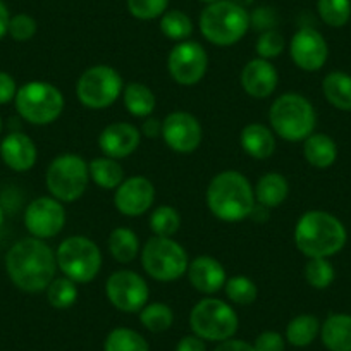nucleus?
<instances>
[{
	"instance_id": "46",
	"label": "nucleus",
	"mask_w": 351,
	"mask_h": 351,
	"mask_svg": "<svg viewBox=\"0 0 351 351\" xmlns=\"http://www.w3.org/2000/svg\"><path fill=\"white\" fill-rule=\"evenodd\" d=\"M214 351H255V348H253L252 343H246V341L243 339H234V337H231V339L217 343Z\"/></svg>"
},
{
	"instance_id": "14",
	"label": "nucleus",
	"mask_w": 351,
	"mask_h": 351,
	"mask_svg": "<svg viewBox=\"0 0 351 351\" xmlns=\"http://www.w3.org/2000/svg\"><path fill=\"white\" fill-rule=\"evenodd\" d=\"M66 226V208L62 202L53 197L35 198L25 210V228L29 236L50 239L60 234Z\"/></svg>"
},
{
	"instance_id": "49",
	"label": "nucleus",
	"mask_w": 351,
	"mask_h": 351,
	"mask_svg": "<svg viewBox=\"0 0 351 351\" xmlns=\"http://www.w3.org/2000/svg\"><path fill=\"white\" fill-rule=\"evenodd\" d=\"M232 2H234V4H238V5H241V8H248V5H252L253 2H255V0H232Z\"/></svg>"
},
{
	"instance_id": "23",
	"label": "nucleus",
	"mask_w": 351,
	"mask_h": 351,
	"mask_svg": "<svg viewBox=\"0 0 351 351\" xmlns=\"http://www.w3.org/2000/svg\"><path fill=\"white\" fill-rule=\"evenodd\" d=\"M320 339L329 351H351V315L332 313L320 324Z\"/></svg>"
},
{
	"instance_id": "9",
	"label": "nucleus",
	"mask_w": 351,
	"mask_h": 351,
	"mask_svg": "<svg viewBox=\"0 0 351 351\" xmlns=\"http://www.w3.org/2000/svg\"><path fill=\"white\" fill-rule=\"evenodd\" d=\"M90 183L88 162L76 154H64L53 158L47 167L45 184L50 197L62 204L80 200Z\"/></svg>"
},
{
	"instance_id": "16",
	"label": "nucleus",
	"mask_w": 351,
	"mask_h": 351,
	"mask_svg": "<svg viewBox=\"0 0 351 351\" xmlns=\"http://www.w3.org/2000/svg\"><path fill=\"white\" fill-rule=\"evenodd\" d=\"M289 56L296 67L306 73H315L326 66L329 59V45L322 33L317 32L315 28L305 26L293 35L289 42Z\"/></svg>"
},
{
	"instance_id": "18",
	"label": "nucleus",
	"mask_w": 351,
	"mask_h": 351,
	"mask_svg": "<svg viewBox=\"0 0 351 351\" xmlns=\"http://www.w3.org/2000/svg\"><path fill=\"white\" fill-rule=\"evenodd\" d=\"M141 143V131L131 123H112L104 128L99 136V147L106 157L121 158L130 157L138 150Z\"/></svg>"
},
{
	"instance_id": "35",
	"label": "nucleus",
	"mask_w": 351,
	"mask_h": 351,
	"mask_svg": "<svg viewBox=\"0 0 351 351\" xmlns=\"http://www.w3.org/2000/svg\"><path fill=\"white\" fill-rule=\"evenodd\" d=\"M181 228V215L171 205H160L150 215V229L154 236L172 238Z\"/></svg>"
},
{
	"instance_id": "29",
	"label": "nucleus",
	"mask_w": 351,
	"mask_h": 351,
	"mask_svg": "<svg viewBox=\"0 0 351 351\" xmlns=\"http://www.w3.org/2000/svg\"><path fill=\"white\" fill-rule=\"evenodd\" d=\"M320 336V322L315 315L302 313L289 320L286 327V343L295 348H306Z\"/></svg>"
},
{
	"instance_id": "26",
	"label": "nucleus",
	"mask_w": 351,
	"mask_h": 351,
	"mask_svg": "<svg viewBox=\"0 0 351 351\" xmlns=\"http://www.w3.org/2000/svg\"><path fill=\"white\" fill-rule=\"evenodd\" d=\"M322 93L334 109L351 112V74L344 71L329 73L322 80Z\"/></svg>"
},
{
	"instance_id": "37",
	"label": "nucleus",
	"mask_w": 351,
	"mask_h": 351,
	"mask_svg": "<svg viewBox=\"0 0 351 351\" xmlns=\"http://www.w3.org/2000/svg\"><path fill=\"white\" fill-rule=\"evenodd\" d=\"M226 296L231 300L234 305H252L258 296V288L255 282L245 276H234V278L228 279L224 286Z\"/></svg>"
},
{
	"instance_id": "22",
	"label": "nucleus",
	"mask_w": 351,
	"mask_h": 351,
	"mask_svg": "<svg viewBox=\"0 0 351 351\" xmlns=\"http://www.w3.org/2000/svg\"><path fill=\"white\" fill-rule=\"evenodd\" d=\"M239 143L245 154L256 160H265L276 152V134L265 124L252 123L245 126L239 134Z\"/></svg>"
},
{
	"instance_id": "4",
	"label": "nucleus",
	"mask_w": 351,
	"mask_h": 351,
	"mask_svg": "<svg viewBox=\"0 0 351 351\" xmlns=\"http://www.w3.org/2000/svg\"><path fill=\"white\" fill-rule=\"evenodd\" d=\"M269 123L274 134L286 141H305L315 131L317 112L312 102L300 93L278 97L269 110Z\"/></svg>"
},
{
	"instance_id": "24",
	"label": "nucleus",
	"mask_w": 351,
	"mask_h": 351,
	"mask_svg": "<svg viewBox=\"0 0 351 351\" xmlns=\"http://www.w3.org/2000/svg\"><path fill=\"white\" fill-rule=\"evenodd\" d=\"M253 191H255L256 204L267 208H278L288 198L289 184L285 176L279 174V172H265L256 181Z\"/></svg>"
},
{
	"instance_id": "6",
	"label": "nucleus",
	"mask_w": 351,
	"mask_h": 351,
	"mask_svg": "<svg viewBox=\"0 0 351 351\" xmlns=\"http://www.w3.org/2000/svg\"><path fill=\"white\" fill-rule=\"evenodd\" d=\"M19 117L33 126H47L62 116L64 95L59 88L47 81H29L18 88L14 99Z\"/></svg>"
},
{
	"instance_id": "25",
	"label": "nucleus",
	"mask_w": 351,
	"mask_h": 351,
	"mask_svg": "<svg viewBox=\"0 0 351 351\" xmlns=\"http://www.w3.org/2000/svg\"><path fill=\"white\" fill-rule=\"evenodd\" d=\"M303 155L312 167L327 169L337 160V145L329 134L312 133L303 141Z\"/></svg>"
},
{
	"instance_id": "50",
	"label": "nucleus",
	"mask_w": 351,
	"mask_h": 351,
	"mask_svg": "<svg viewBox=\"0 0 351 351\" xmlns=\"http://www.w3.org/2000/svg\"><path fill=\"white\" fill-rule=\"evenodd\" d=\"M4 219H5V212H4V207H2V204H0V228H2V224H4Z\"/></svg>"
},
{
	"instance_id": "38",
	"label": "nucleus",
	"mask_w": 351,
	"mask_h": 351,
	"mask_svg": "<svg viewBox=\"0 0 351 351\" xmlns=\"http://www.w3.org/2000/svg\"><path fill=\"white\" fill-rule=\"evenodd\" d=\"M336 278L329 258H308L305 265V279L313 289H327Z\"/></svg>"
},
{
	"instance_id": "48",
	"label": "nucleus",
	"mask_w": 351,
	"mask_h": 351,
	"mask_svg": "<svg viewBox=\"0 0 351 351\" xmlns=\"http://www.w3.org/2000/svg\"><path fill=\"white\" fill-rule=\"evenodd\" d=\"M9 21H11V12H9V9H8V5H5L4 0H0V40L8 35Z\"/></svg>"
},
{
	"instance_id": "43",
	"label": "nucleus",
	"mask_w": 351,
	"mask_h": 351,
	"mask_svg": "<svg viewBox=\"0 0 351 351\" xmlns=\"http://www.w3.org/2000/svg\"><path fill=\"white\" fill-rule=\"evenodd\" d=\"M253 348L255 351H285L286 337L278 330H263L253 341Z\"/></svg>"
},
{
	"instance_id": "41",
	"label": "nucleus",
	"mask_w": 351,
	"mask_h": 351,
	"mask_svg": "<svg viewBox=\"0 0 351 351\" xmlns=\"http://www.w3.org/2000/svg\"><path fill=\"white\" fill-rule=\"evenodd\" d=\"M36 32H38V23L33 16L25 14V12L11 16L8 35L14 42H29L36 35Z\"/></svg>"
},
{
	"instance_id": "39",
	"label": "nucleus",
	"mask_w": 351,
	"mask_h": 351,
	"mask_svg": "<svg viewBox=\"0 0 351 351\" xmlns=\"http://www.w3.org/2000/svg\"><path fill=\"white\" fill-rule=\"evenodd\" d=\"M286 49V40L278 29H269V32L260 33L258 40L255 43V50L260 59L271 60L281 56Z\"/></svg>"
},
{
	"instance_id": "7",
	"label": "nucleus",
	"mask_w": 351,
	"mask_h": 351,
	"mask_svg": "<svg viewBox=\"0 0 351 351\" xmlns=\"http://www.w3.org/2000/svg\"><path fill=\"white\" fill-rule=\"evenodd\" d=\"M57 269L64 278L76 285H86L99 276L102 269V252L93 239L86 236H69L56 252Z\"/></svg>"
},
{
	"instance_id": "32",
	"label": "nucleus",
	"mask_w": 351,
	"mask_h": 351,
	"mask_svg": "<svg viewBox=\"0 0 351 351\" xmlns=\"http://www.w3.org/2000/svg\"><path fill=\"white\" fill-rule=\"evenodd\" d=\"M140 322L147 330L154 334L165 332L174 324V312L165 303H147L140 310Z\"/></svg>"
},
{
	"instance_id": "28",
	"label": "nucleus",
	"mask_w": 351,
	"mask_h": 351,
	"mask_svg": "<svg viewBox=\"0 0 351 351\" xmlns=\"http://www.w3.org/2000/svg\"><path fill=\"white\" fill-rule=\"evenodd\" d=\"M123 102L131 116L143 117V119L150 117L155 110V106H157L154 92L143 83L128 84L123 90Z\"/></svg>"
},
{
	"instance_id": "3",
	"label": "nucleus",
	"mask_w": 351,
	"mask_h": 351,
	"mask_svg": "<svg viewBox=\"0 0 351 351\" xmlns=\"http://www.w3.org/2000/svg\"><path fill=\"white\" fill-rule=\"evenodd\" d=\"M207 205L214 217L222 222H241L255 207V191L238 171H222L212 178L207 188Z\"/></svg>"
},
{
	"instance_id": "36",
	"label": "nucleus",
	"mask_w": 351,
	"mask_h": 351,
	"mask_svg": "<svg viewBox=\"0 0 351 351\" xmlns=\"http://www.w3.org/2000/svg\"><path fill=\"white\" fill-rule=\"evenodd\" d=\"M320 19L330 28H343L351 19V0H317Z\"/></svg>"
},
{
	"instance_id": "52",
	"label": "nucleus",
	"mask_w": 351,
	"mask_h": 351,
	"mask_svg": "<svg viewBox=\"0 0 351 351\" xmlns=\"http://www.w3.org/2000/svg\"><path fill=\"white\" fill-rule=\"evenodd\" d=\"M2 130H4V121H2V117H0V134H2Z\"/></svg>"
},
{
	"instance_id": "20",
	"label": "nucleus",
	"mask_w": 351,
	"mask_h": 351,
	"mask_svg": "<svg viewBox=\"0 0 351 351\" xmlns=\"http://www.w3.org/2000/svg\"><path fill=\"white\" fill-rule=\"evenodd\" d=\"M0 158L11 171L26 172L35 167L38 148L23 131H11L0 141Z\"/></svg>"
},
{
	"instance_id": "2",
	"label": "nucleus",
	"mask_w": 351,
	"mask_h": 351,
	"mask_svg": "<svg viewBox=\"0 0 351 351\" xmlns=\"http://www.w3.org/2000/svg\"><path fill=\"white\" fill-rule=\"evenodd\" d=\"M346 228L336 215L308 210L295 226V245L308 258H329L344 248Z\"/></svg>"
},
{
	"instance_id": "30",
	"label": "nucleus",
	"mask_w": 351,
	"mask_h": 351,
	"mask_svg": "<svg viewBox=\"0 0 351 351\" xmlns=\"http://www.w3.org/2000/svg\"><path fill=\"white\" fill-rule=\"evenodd\" d=\"M107 245L110 255L119 263H131L140 253V239L130 228H116L110 231Z\"/></svg>"
},
{
	"instance_id": "13",
	"label": "nucleus",
	"mask_w": 351,
	"mask_h": 351,
	"mask_svg": "<svg viewBox=\"0 0 351 351\" xmlns=\"http://www.w3.org/2000/svg\"><path fill=\"white\" fill-rule=\"evenodd\" d=\"M107 300L124 313H140L150 298V288L143 276L134 271H116L106 282Z\"/></svg>"
},
{
	"instance_id": "45",
	"label": "nucleus",
	"mask_w": 351,
	"mask_h": 351,
	"mask_svg": "<svg viewBox=\"0 0 351 351\" xmlns=\"http://www.w3.org/2000/svg\"><path fill=\"white\" fill-rule=\"evenodd\" d=\"M174 351H207V344L202 337L195 336V334H188V336L181 337L180 343L176 344Z\"/></svg>"
},
{
	"instance_id": "40",
	"label": "nucleus",
	"mask_w": 351,
	"mask_h": 351,
	"mask_svg": "<svg viewBox=\"0 0 351 351\" xmlns=\"http://www.w3.org/2000/svg\"><path fill=\"white\" fill-rule=\"evenodd\" d=\"M169 0H128V11L140 21H152L164 16Z\"/></svg>"
},
{
	"instance_id": "17",
	"label": "nucleus",
	"mask_w": 351,
	"mask_h": 351,
	"mask_svg": "<svg viewBox=\"0 0 351 351\" xmlns=\"http://www.w3.org/2000/svg\"><path fill=\"white\" fill-rule=\"evenodd\" d=\"M155 202V188L143 176L128 178L117 186L114 193V205L117 212L126 217H140L147 214Z\"/></svg>"
},
{
	"instance_id": "15",
	"label": "nucleus",
	"mask_w": 351,
	"mask_h": 351,
	"mask_svg": "<svg viewBox=\"0 0 351 351\" xmlns=\"http://www.w3.org/2000/svg\"><path fill=\"white\" fill-rule=\"evenodd\" d=\"M162 138L176 154H193L204 140V128L193 114L176 110L162 121Z\"/></svg>"
},
{
	"instance_id": "44",
	"label": "nucleus",
	"mask_w": 351,
	"mask_h": 351,
	"mask_svg": "<svg viewBox=\"0 0 351 351\" xmlns=\"http://www.w3.org/2000/svg\"><path fill=\"white\" fill-rule=\"evenodd\" d=\"M18 93V83L14 77L5 71H0V106L14 102Z\"/></svg>"
},
{
	"instance_id": "10",
	"label": "nucleus",
	"mask_w": 351,
	"mask_h": 351,
	"mask_svg": "<svg viewBox=\"0 0 351 351\" xmlns=\"http://www.w3.org/2000/svg\"><path fill=\"white\" fill-rule=\"evenodd\" d=\"M239 319L234 308L224 300L204 298L193 306L190 313V327L195 336L204 341L221 343L234 337Z\"/></svg>"
},
{
	"instance_id": "1",
	"label": "nucleus",
	"mask_w": 351,
	"mask_h": 351,
	"mask_svg": "<svg viewBox=\"0 0 351 351\" xmlns=\"http://www.w3.org/2000/svg\"><path fill=\"white\" fill-rule=\"evenodd\" d=\"M5 272L21 291H45L57 274L56 252L43 239H19L5 253Z\"/></svg>"
},
{
	"instance_id": "19",
	"label": "nucleus",
	"mask_w": 351,
	"mask_h": 351,
	"mask_svg": "<svg viewBox=\"0 0 351 351\" xmlns=\"http://www.w3.org/2000/svg\"><path fill=\"white\" fill-rule=\"evenodd\" d=\"M239 81L246 95L252 99H267L278 88L279 74L271 60L256 57L243 67Z\"/></svg>"
},
{
	"instance_id": "51",
	"label": "nucleus",
	"mask_w": 351,
	"mask_h": 351,
	"mask_svg": "<svg viewBox=\"0 0 351 351\" xmlns=\"http://www.w3.org/2000/svg\"><path fill=\"white\" fill-rule=\"evenodd\" d=\"M200 2H205V4H214V2H221V0H200Z\"/></svg>"
},
{
	"instance_id": "33",
	"label": "nucleus",
	"mask_w": 351,
	"mask_h": 351,
	"mask_svg": "<svg viewBox=\"0 0 351 351\" xmlns=\"http://www.w3.org/2000/svg\"><path fill=\"white\" fill-rule=\"evenodd\" d=\"M160 32L172 42H184L193 33V21L183 11H165L160 18Z\"/></svg>"
},
{
	"instance_id": "11",
	"label": "nucleus",
	"mask_w": 351,
	"mask_h": 351,
	"mask_svg": "<svg viewBox=\"0 0 351 351\" xmlns=\"http://www.w3.org/2000/svg\"><path fill=\"white\" fill-rule=\"evenodd\" d=\"M123 90V76L106 64L86 69L76 83L77 100L92 110H104L116 104Z\"/></svg>"
},
{
	"instance_id": "34",
	"label": "nucleus",
	"mask_w": 351,
	"mask_h": 351,
	"mask_svg": "<svg viewBox=\"0 0 351 351\" xmlns=\"http://www.w3.org/2000/svg\"><path fill=\"white\" fill-rule=\"evenodd\" d=\"M45 291L49 303L57 310L71 308L77 302V296H80L77 285L67 278L53 279Z\"/></svg>"
},
{
	"instance_id": "21",
	"label": "nucleus",
	"mask_w": 351,
	"mask_h": 351,
	"mask_svg": "<svg viewBox=\"0 0 351 351\" xmlns=\"http://www.w3.org/2000/svg\"><path fill=\"white\" fill-rule=\"evenodd\" d=\"M186 276L191 286L204 295H214L221 291L228 281L222 263L210 255H200L191 260Z\"/></svg>"
},
{
	"instance_id": "31",
	"label": "nucleus",
	"mask_w": 351,
	"mask_h": 351,
	"mask_svg": "<svg viewBox=\"0 0 351 351\" xmlns=\"http://www.w3.org/2000/svg\"><path fill=\"white\" fill-rule=\"evenodd\" d=\"M104 351H150V344L138 330L116 327L107 334Z\"/></svg>"
},
{
	"instance_id": "5",
	"label": "nucleus",
	"mask_w": 351,
	"mask_h": 351,
	"mask_svg": "<svg viewBox=\"0 0 351 351\" xmlns=\"http://www.w3.org/2000/svg\"><path fill=\"white\" fill-rule=\"evenodd\" d=\"M198 25L207 42L217 47H231L248 33L250 12L232 0H221L202 11Z\"/></svg>"
},
{
	"instance_id": "47",
	"label": "nucleus",
	"mask_w": 351,
	"mask_h": 351,
	"mask_svg": "<svg viewBox=\"0 0 351 351\" xmlns=\"http://www.w3.org/2000/svg\"><path fill=\"white\" fill-rule=\"evenodd\" d=\"M141 134H145L147 138L162 136V123L155 117H147L143 126H141Z\"/></svg>"
},
{
	"instance_id": "8",
	"label": "nucleus",
	"mask_w": 351,
	"mask_h": 351,
	"mask_svg": "<svg viewBox=\"0 0 351 351\" xmlns=\"http://www.w3.org/2000/svg\"><path fill=\"white\" fill-rule=\"evenodd\" d=\"M141 265L155 281L172 282L186 276L190 258L176 239L152 236L141 248Z\"/></svg>"
},
{
	"instance_id": "42",
	"label": "nucleus",
	"mask_w": 351,
	"mask_h": 351,
	"mask_svg": "<svg viewBox=\"0 0 351 351\" xmlns=\"http://www.w3.org/2000/svg\"><path fill=\"white\" fill-rule=\"evenodd\" d=\"M278 12L272 8L267 5H262V8H256L255 11L250 12V28L256 29V32L263 33L269 32V29L278 28Z\"/></svg>"
},
{
	"instance_id": "12",
	"label": "nucleus",
	"mask_w": 351,
	"mask_h": 351,
	"mask_svg": "<svg viewBox=\"0 0 351 351\" xmlns=\"http://www.w3.org/2000/svg\"><path fill=\"white\" fill-rule=\"evenodd\" d=\"M167 69L172 80L181 86H195L208 69L207 50L193 40L176 43L167 57Z\"/></svg>"
},
{
	"instance_id": "27",
	"label": "nucleus",
	"mask_w": 351,
	"mask_h": 351,
	"mask_svg": "<svg viewBox=\"0 0 351 351\" xmlns=\"http://www.w3.org/2000/svg\"><path fill=\"white\" fill-rule=\"evenodd\" d=\"M90 169V180L102 190H117L124 181V169L119 160L102 155L88 162Z\"/></svg>"
}]
</instances>
